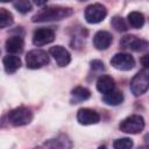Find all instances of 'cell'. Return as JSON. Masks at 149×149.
Instances as JSON below:
<instances>
[{
    "label": "cell",
    "instance_id": "7",
    "mask_svg": "<svg viewBox=\"0 0 149 149\" xmlns=\"http://www.w3.org/2000/svg\"><path fill=\"white\" fill-rule=\"evenodd\" d=\"M120 45L125 49H129L133 51H144L149 48V42L139 38L135 35H126L121 38Z\"/></svg>",
    "mask_w": 149,
    "mask_h": 149
},
{
    "label": "cell",
    "instance_id": "21",
    "mask_svg": "<svg viewBox=\"0 0 149 149\" xmlns=\"http://www.w3.org/2000/svg\"><path fill=\"white\" fill-rule=\"evenodd\" d=\"M111 24L112 27L116 30V31H126L128 29V24L125 21L123 17L121 16H113L111 20Z\"/></svg>",
    "mask_w": 149,
    "mask_h": 149
},
{
    "label": "cell",
    "instance_id": "13",
    "mask_svg": "<svg viewBox=\"0 0 149 149\" xmlns=\"http://www.w3.org/2000/svg\"><path fill=\"white\" fill-rule=\"evenodd\" d=\"M23 47H24L23 38H22L21 36H19V35L8 37L7 41H6V44H5L6 51H7L8 54H13V55L22 52Z\"/></svg>",
    "mask_w": 149,
    "mask_h": 149
},
{
    "label": "cell",
    "instance_id": "15",
    "mask_svg": "<svg viewBox=\"0 0 149 149\" xmlns=\"http://www.w3.org/2000/svg\"><path fill=\"white\" fill-rule=\"evenodd\" d=\"M2 63H3L5 71L9 74L16 72L21 66V59L17 56H14L13 54L5 56L3 59H2Z\"/></svg>",
    "mask_w": 149,
    "mask_h": 149
},
{
    "label": "cell",
    "instance_id": "11",
    "mask_svg": "<svg viewBox=\"0 0 149 149\" xmlns=\"http://www.w3.org/2000/svg\"><path fill=\"white\" fill-rule=\"evenodd\" d=\"M49 52L59 66H66L71 62V56H70L69 51L62 45H55V47L50 48Z\"/></svg>",
    "mask_w": 149,
    "mask_h": 149
},
{
    "label": "cell",
    "instance_id": "25",
    "mask_svg": "<svg viewBox=\"0 0 149 149\" xmlns=\"http://www.w3.org/2000/svg\"><path fill=\"white\" fill-rule=\"evenodd\" d=\"M141 64L144 68H149V54H146L144 56L141 57Z\"/></svg>",
    "mask_w": 149,
    "mask_h": 149
},
{
    "label": "cell",
    "instance_id": "2",
    "mask_svg": "<svg viewBox=\"0 0 149 149\" xmlns=\"http://www.w3.org/2000/svg\"><path fill=\"white\" fill-rule=\"evenodd\" d=\"M149 88V68L139 71L130 81V91L134 95L139 97L146 93Z\"/></svg>",
    "mask_w": 149,
    "mask_h": 149
},
{
    "label": "cell",
    "instance_id": "5",
    "mask_svg": "<svg viewBox=\"0 0 149 149\" xmlns=\"http://www.w3.org/2000/svg\"><path fill=\"white\" fill-rule=\"evenodd\" d=\"M49 63V56L44 50L34 49L26 56V64L29 69H40Z\"/></svg>",
    "mask_w": 149,
    "mask_h": 149
},
{
    "label": "cell",
    "instance_id": "1",
    "mask_svg": "<svg viewBox=\"0 0 149 149\" xmlns=\"http://www.w3.org/2000/svg\"><path fill=\"white\" fill-rule=\"evenodd\" d=\"M72 9L69 7L61 6H48L38 10L33 16V22H49V21H59L72 15Z\"/></svg>",
    "mask_w": 149,
    "mask_h": 149
},
{
    "label": "cell",
    "instance_id": "12",
    "mask_svg": "<svg viewBox=\"0 0 149 149\" xmlns=\"http://www.w3.org/2000/svg\"><path fill=\"white\" fill-rule=\"evenodd\" d=\"M112 35L108 31L99 30L93 36V44L98 50H106L112 43Z\"/></svg>",
    "mask_w": 149,
    "mask_h": 149
},
{
    "label": "cell",
    "instance_id": "4",
    "mask_svg": "<svg viewBox=\"0 0 149 149\" xmlns=\"http://www.w3.org/2000/svg\"><path fill=\"white\" fill-rule=\"evenodd\" d=\"M119 128L121 132L127 133V134H139L144 128V120L141 115L134 114V115H130L123 119L120 122Z\"/></svg>",
    "mask_w": 149,
    "mask_h": 149
},
{
    "label": "cell",
    "instance_id": "17",
    "mask_svg": "<svg viewBox=\"0 0 149 149\" xmlns=\"http://www.w3.org/2000/svg\"><path fill=\"white\" fill-rule=\"evenodd\" d=\"M127 21L130 27L139 29V28L143 27V24H144V16L140 12H130L127 16Z\"/></svg>",
    "mask_w": 149,
    "mask_h": 149
},
{
    "label": "cell",
    "instance_id": "27",
    "mask_svg": "<svg viewBox=\"0 0 149 149\" xmlns=\"http://www.w3.org/2000/svg\"><path fill=\"white\" fill-rule=\"evenodd\" d=\"M144 141H146V143L149 146V134H147V135L144 136Z\"/></svg>",
    "mask_w": 149,
    "mask_h": 149
},
{
    "label": "cell",
    "instance_id": "9",
    "mask_svg": "<svg viewBox=\"0 0 149 149\" xmlns=\"http://www.w3.org/2000/svg\"><path fill=\"white\" fill-rule=\"evenodd\" d=\"M55 40V31L50 28H38L33 34V43L37 47L49 44Z\"/></svg>",
    "mask_w": 149,
    "mask_h": 149
},
{
    "label": "cell",
    "instance_id": "26",
    "mask_svg": "<svg viewBox=\"0 0 149 149\" xmlns=\"http://www.w3.org/2000/svg\"><path fill=\"white\" fill-rule=\"evenodd\" d=\"M47 1H48V0H34V2H35L37 6H42V5H44Z\"/></svg>",
    "mask_w": 149,
    "mask_h": 149
},
{
    "label": "cell",
    "instance_id": "3",
    "mask_svg": "<svg viewBox=\"0 0 149 149\" xmlns=\"http://www.w3.org/2000/svg\"><path fill=\"white\" fill-rule=\"evenodd\" d=\"M7 118L10 125L15 127H20V126H24L31 122L33 113L27 107H16L8 113Z\"/></svg>",
    "mask_w": 149,
    "mask_h": 149
},
{
    "label": "cell",
    "instance_id": "20",
    "mask_svg": "<svg viewBox=\"0 0 149 149\" xmlns=\"http://www.w3.org/2000/svg\"><path fill=\"white\" fill-rule=\"evenodd\" d=\"M13 22H14V19L12 13L5 8H0V27L1 28L9 27L10 24H13Z\"/></svg>",
    "mask_w": 149,
    "mask_h": 149
},
{
    "label": "cell",
    "instance_id": "16",
    "mask_svg": "<svg viewBox=\"0 0 149 149\" xmlns=\"http://www.w3.org/2000/svg\"><path fill=\"white\" fill-rule=\"evenodd\" d=\"M102 100H104L105 104H107L109 106H116V105H120L123 101V94L120 91L113 90L112 92H109L107 94H104Z\"/></svg>",
    "mask_w": 149,
    "mask_h": 149
},
{
    "label": "cell",
    "instance_id": "24",
    "mask_svg": "<svg viewBox=\"0 0 149 149\" xmlns=\"http://www.w3.org/2000/svg\"><path fill=\"white\" fill-rule=\"evenodd\" d=\"M91 68L94 69V70H104V63L101 61L94 59V61L91 62Z\"/></svg>",
    "mask_w": 149,
    "mask_h": 149
},
{
    "label": "cell",
    "instance_id": "23",
    "mask_svg": "<svg viewBox=\"0 0 149 149\" xmlns=\"http://www.w3.org/2000/svg\"><path fill=\"white\" fill-rule=\"evenodd\" d=\"M14 7L17 12H20L22 14H26L31 9V3H30L29 0H16L14 2Z\"/></svg>",
    "mask_w": 149,
    "mask_h": 149
},
{
    "label": "cell",
    "instance_id": "8",
    "mask_svg": "<svg viewBox=\"0 0 149 149\" xmlns=\"http://www.w3.org/2000/svg\"><path fill=\"white\" fill-rule=\"evenodd\" d=\"M111 64H112L113 68H115L118 70L128 71V70H132L135 66V59L129 54L119 52V54H115L112 57Z\"/></svg>",
    "mask_w": 149,
    "mask_h": 149
},
{
    "label": "cell",
    "instance_id": "19",
    "mask_svg": "<svg viewBox=\"0 0 149 149\" xmlns=\"http://www.w3.org/2000/svg\"><path fill=\"white\" fill-rule=\"evenodd\" d=\"M71 95H72V98L74 99V101H76V102H79V101H84V100L88 99V98H90V95H91V92H90L86 87L77 86L76 88H73V90H72Z\"/></svg>",
    "mask_w": 149,
    "mask_h": 149
},
{
    "label": "cell",
    "instance_id": "22",
    "mask_svg": "<svg viewBox=\"0 0 149 149\" xmlns=\"http://www.w3.org/2000/svg\"><path fill=\"white\" fill-rule=\"evenodd\" d=\"M134 146L133 141L128 137H122V139H118L113 142V147L115 149H129Z\"/></svg>",
    "mask_w": 149,
    "mask_h": 149
},
{
    "label": "cell",
    "instance_id": "6",
    "mask_svg": "<svg viewBox=\"0 0 149 149\" xmlns=\"http://www.w3.org/2000/svg\"><path fill=\"white\" fill-rule=\"evenodd\" d=\"M84 15H85V20L88 23H99L106 17L107 9L105 6L100 3H92L86 7Z\"/></svg>",
    "mask_w": 149,
    "mask_h": 149
},
{
    "label": "cell",
    "instance_id": "10",
    "mask_svg": "<svg viewBox=\"0 0 149 149\" xmlns=\"http://www.w3.org/2000/svg\"><path fill=\"white\" fill-rule=\"evenodd\" d=\"M77 121L84 126L95 125L100 121V115L91 108H80L77 112Z\"/></svg>",
    "mask_w": 149,
    "mask_h": 149
},
{
    "label": "cell",
    "instance_id": "28",
    "mask_svg": "<svg viewBox=\"0 0 149 149\" xmlns=\"http://www.w3.org/2000/svg\"><path fill=\"white\" fill-rule=\"evenodd\" d=\"M9 1H12V0H1V2H9Z\"/></svg>",
    "mask_w": 149,
    "mask_h": 149
},
{
    "label": "cell",
    "instance_id": "14",
    "mask_svg": "<svg viewBox=\"0 0 149 149\" xmlns=\"http://www.w3.org/2000/svg\"><path fill=\"white\" fill-rule=\"evenodd\" d=\"M114 87H115V81L108 74H101L97 80V90L102 94H107L112 92Z\"/></svg>",
    "mask_w": 149,
    "mask_h": 149
},
{
    "label": "cell",
    "instance_id": "18",
    "mask_svg": "<svg viewBox=\"0 0 149 149\" xmlns=\"http://www.w3.org/2000/svg\"><path fill=\"white\" fill-rule=\"evenodd\" d=\"M44 146L45 147H49V148H71L72 147V143L66 137L62 136V137H58V139H51V140H49L48 142L44 143Z\"/></svg>",
    "mask_w": 149,
    "mask_h": 149
}]
</instances>
